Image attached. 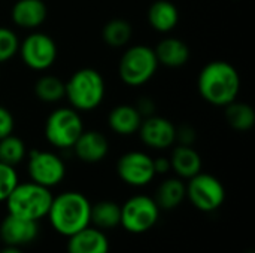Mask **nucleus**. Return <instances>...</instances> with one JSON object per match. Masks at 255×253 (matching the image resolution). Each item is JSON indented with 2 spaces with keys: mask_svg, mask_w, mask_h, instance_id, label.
<instances>
[{
  "mask_svg": "<svg viewBox=\"0 0 255 253\" xmlns=\"http://www.w3.org/2000/svg\"><path fill=\"white\" fill-rule=\"evenodd\" d=\"M117 173L120 179L130 186H145L155 176L154 160L145 152H127L118 160Z\"/></svg>",
  "mask_w": 255,
  "mask_h": 253,
  "instance_id": "11",
  "label": "nucleus"
},
{
  "mask_svg": "<svg viewBox=\"0 0 255 253\" xmlns=\"http://www.w3.org/2000/svg\"><path fill=\"white\" fill-rule=\"evenodd\" d=\"M142 116L137 109L131 104H120L114 107L108 116V124L112 131L120 136H131L139 131Z\"/></svg>",
  "mask_w": 255,
  "mask_h": 253,
  "instance_id": "18",
  "label": "nucleus"
},
{
  "mask_svg": "<svg viewBox=\"0 0 255 253\" xmlns=\"http://www.w3.org/2000/svg\"><path fill=\"white\" fill-rule=\"evenodd\" d=\"M158 67V61L152 48L146 45H134L128 48L118 64V75L128 86H140L152 79Z\"/></svg>",
  "mask_w": 255,
  "mask_h": 253,
  "instance_id": "5",
  "label": "nucleus"
},
{
  "mask_svg": "<svg viewBox=\"0 0 255 253\" xmlns=\"http://www.w3.org/2000/svg\"><path fill=\"white\" fill-rule=\"evenodd\" d=\"M169 160L170 167L179 179H190L202 170V158L193 146L178 145Z\"/></svg>",
  "mask_w": 255,
  "mask_h": 253,
  "instance_id": "19",
  "label": "nucleus"
},
{
  "mask_svg": "<svg viewBox=\"0 0 255 253\" xmlns=\"http://www.w3.org/2000/svg\"><path fill=\"white\" fill-rule=\"evenodd\" d=\"M22 63L31 70H48L57 60V45L54 39L42 31L30 33L18 48Z\"/></svg>",
  "mask_w": 255,
  "mask_h": 253,
  "instance_id": "9",
  "label": "nucleus"
},
{
  "mask_svg": "<svg viewBox=\"0 0 255 253\" xmlns=\"http://www.w3.org/2000/svg\"><path fill=\"white\" fill-rule=\"evenodd\" d=\"M48 9L43 0H18L10 10L13 24L21 28H37L46 19Z\"/></svg>",
  "mask_w": 255,
  "mask_h": 253,
  "instance_id": "16",
  "label": "nucleus"
},
{
  "mask_svg": "<svg viewBox=\"0 0 255 253\" xmlns=\"http://www.w3.org/2000/svg\"><path fill=\"white\" fill-rule=\"evenodd\" d=\"M158 64L166 67L178 69L188 63L190 60V48L188 45L176 37H164L154 48Z\"/></svg>",
  "mask_w": 255,
  "mask_h": 253,
  "instance_id": "17",
  "label": "nucleus"
},
{
  "mask_svg": "<svg viewBox=\"0 0 255 253\" xmlns=\"http://www.w3.org/2000/svg\"><path fill=\"white\" fill-rule=\"evenodd\" d=\"M84 131L82 119L76 109L60 107L49 113L45 122L46 140L60 149H72L81 133Z\"/></svg>",
  "mask_w": 255,
  "mask_h": 253,
  "instance_id": "6",
  "label": "nucleus"
},
{
  "mask_svg": "<svg viewBox=\"0 0 255 253\" xmlns=\"http://www.w3.org/2000/svg\"><path fill=\"white\" fill-rule=\"evenodd\" d=\"M64 82L52 75L40 76L34 84V94L45 103H57L64 98Z\"/></svg>",
  "mask_w": 255,
  "mask_h": 253,
  "instance_id": "25",
  "label": "nucleus"
},
{
  "mask_svg": "<svg viewBox=\"0 0 255 253\" xmlns=\"http://www.w3.org/2000/svg\"><path fill=\"white\" fill-rule=\"evenodd\" d=\"M19 40L16 34L6 27H0V64L9 61L13 58V55L18 52Z\"/></svg>",
  "mask_w": 255,
  "mask_h": 253,
  "instance_id": "27",
  "label": "nucleus"
},
{
  "mask_svg": "<svg viewBox=\"0 0 255 253\" xmlns=\"http://www.w3.org/2000/svg\"><path fill=\"white\" fill-rule=\"evenodd\" d=\"M90 215L91 203L88 198L81 192L67 191L52 198L46 216L58 234L70 237L90 225Z\"/></svg>",
  "mask_w": 255,
  "mask_h": 253,
  "instance_id": "2",
  "label": "nucleus"
},
{
  "mask_svg": "<svg viewBox=\"0 0 255 253\" xmlns=\"http://www.w3.org/2000/svg\"><path fill=\"white\" fill-rule=\"evenodd\" d=\"M39 236L37 221L19 218L7 213L0 224V239L7 246H24L33 243Z\"/></svg>",
  "mask_w": 255,
  "mask_h": 253,
  "instance_id": "13",
  "label": "nucleus"
},
{
  "mask_svg": "<svg viewBox=\"0 0 255 253\" xmlns=\"http://www.w3.org/2000/svg\"><path fill=\"white\" fill-rule=\"evenodd\" d=\"M0 253H22V252H21V249H19V248H16V246H7V248H4V249H3Z\"/></svg>",
  "mask_w": 255,
  "mask_h": 253,
  "instance_id": "33",
  "label": "nucleus"
},
{
  "mask_svg": "<svg viewBox=\"0 0 255 253\" xmlns=\"http://www.w3.org/2000/svg\"><path fill=\"white\" fill-rule=\"evenodd\" d=\"M67 253H109V240L96 227H85L69 237Z\"/></svg>",
  "mask_w": 255,
  "mask_h": 253,
  "instance_id": "15",
  "label": "nucleus"
},
{
  "mask_svg": "<svg viewBox=\"0 0 255 253\" xmlns=\"http://www.w3.org/2000/svg\"><path fill=\"white\" fill-rule=\"evenodd\" d=\"M18 185V174L15 167L0 163V203L6 201L13 188Z\"/></svg>",
  "mask_w": 255,
  "mask_h": 253,
  "instance_id": "28",
  "label": "nucleus"
},
{
  "mask_svg": "<svg viewBox=\"0 0 255 253\" xmlns=\"http://www.w3.org/2000/svg\"><path fill=\"white\" fill-rule=\"evenodd\" d=\"M187 198L200 212L211 213L218 210L226 200V189L220 179L208 173H197L185 185Z\"/></svg>",
  "mask_w": 255,
  "mask_h": 253,
  "instance_id": "7",
  "label": "nucleus"
},
{
  "mask_svg": "<svg viewBox=\"0 0 255 253\" xmlns=\"http://www.w3.org/2000/svg\"><path fill=\"white\" fill-rule=\"evenodd\" d=\"M196 139H197V131L191 125H181V127L176 128L175 142H178L179 145L193 146Z\"/></svg>",
  "mask_w": 255,
  "mask_h": 253,
  "instance_id": "29",
  "label": "nucleus"
},
{
  "mask_svg": "<svg viewBox=\"0 0 255 253\" xmlns=\"http://www.w3.org/2000/svg\"><path fill=\"white\" fill-rule=\"evenodd\" d=\"M25 143L19 137L9 134L0 139V163L15 167L25 158Z\"/></svg>",
  "mask_w": 255,
  "mask_h": 253,
  "instance_id": "26",
  "label": "nucleus"
},
{
  "mask_svg": "<svg viewBox=\"0 0 255 253\" xmlns=\"http://www.w3.org/2000/svg\"><path fill=\"white\" fill-rule=\"evenodd\" d=\"M160 218V207L148 195H134L121 206V224L131 234L149 231Z\"/></svg>",
  "mask_w": 255,
  "mask_h": 253,
  "instance_id": "8",
  "label": "nucleus"
},
{
  "mask_svg": "<svg viewBox=\"0 0 255 253\" xmlns=\"http://www.w3.org/2000/svg\"><path fill=\"white\" fill-rule=\"evenodd\" d=\"M52 198V192L46 186L34 182H18L10 195L6 198V206L10 215L39 222L48 215Z\"/></svg>",
  "mask_w": 255,
  "mask_h": 253,
  "instance_id": "4",
  "label": "nucleus"
},
{
  "mask_svg": "<svg viewBox=\"0 0 255 253\" xmlns=\"http://www.w3.org/2000/svg\"><path fill=\"white\" fill-rule=\"evenodd\" d=\"M197 86L205 101L212 106L226 107L236 100L241 89V78L230 63L217 60L202 69Z\"/></svg>",
  "mask_w": 255,
  "mask_h": 253,
  "instance_id": "1",
  "label": "nucleus"
},
{
  "mask_svg": "<svg viewBox=\"0 0 255 253\" xmlns=\"http://www.w3.org/2000/svg\"><path fill=\"white\" fill-rule=\"evenodd\" d=\"M90 224L99 230H111L121 224V206L114 201H100L91 206Z\"/></svg>",
  "mask_w": 255,
  "mask_h": 253,
  "instance_id": "22",
  "label": "nucleus"
},
{
  "mask_svg": "<svg viewBox=\"0 0 255 253\" xmlns=\"http://www.w3.org/2000/svg\"><path fill=\"white\" fill-rule=\"evenodd\" d=\"M142 142L152 149H167L175 143L176 127L163 116H148L142 119L139 127Z\"/></svg>",
  "mask_w": 255,
  "mask_h": 253,
  "instance_id": "12",
  "label": "nucleus"
},
{
  "mask_svg": "<svg viewBox=\"0 0 255 253\" xmlns=\"http://www.w3.org/2000/svg\"><path fill=\"white\" fill-rule=\"evenodd\" d=\"M72 149L81 161L94 164L105 160L109 152V143L102 133L96 130H84Z\"/></svg>",
  "mask_w": 255,
  "mask_h": 253,
  "instance_id": "14",
  "label": "nucleus"
},
{
  "mask_svg": "<svg viewBox=\"0 0 255 253\" xmlns=\"http://www.w3.org/2000/svg\"><path fill=\"white\" fill-rule=\"evenodd\" d=\"M170 160L169 158H157L154 160V170H155V174H166L169 170H170Z\"/></svg>",
  "mask_w": 255,
  "mask_h": 253,
  "instance_id": "32",
  "label": "nucleus"
},
{
  "mask_svg": "<svg viewBox=\"0 0 255 253\" xmlns=\"http://www.w3.org/2000/svg\"><path fill=\"white\" fill-rule=\"evenodd\" d=\"M226 121L238 131H248L254 127L255 112L248 103L232 101L226 106Z\"/></svg>",
  "mask_w": 255,
  "mask_h": 253,
  "instance_id": "23",
  "label": "nucleus"
},
{
  "mask_svg": "<svg viewBox=\"0 0 255 253\" xmlns=\"http://www.w3.org/2000/svg\"><path fill=\"white\" fill-rule=\"evenodd\" d=\"M64 97L76 110H94L105 98L103 76L91 67L76 70L67 82H64Z\"/></svg>",
  "mask_w": 255,
  "mask_h": 253,
  "instance_id": "3",
  "label": "nucleus"
},
{
  "mask_svg": "<svg viewBox=\"0 0 255 253\" xmlns=\"http://www.w3.org/2000/svg\"><path fill=\"white\" fill-rule=\"evenodd\" d=\"M131 34H133L131 24L121 18L108 21L102 31L103 40L106 42V45H109L112 48H121V46L127 45L131 39Z\"/></svg>",
  "mask_w": 255,
  "mask_h": 253,
  "instance_id": "24",
  "label": "nucleus"
},
{
  "mask_svg": "<svg viewBox=\"0 0 255 253\" xmlns=\"http://www.w3.org/2000/svg\"><path fill=\"white\" fill-rule=\"evenodd\" d=\"M134 107L137 109V112L140 113L142 118H148V116H152L155 113V103L151 97L139 98L137 103L134 104Z\"/></svg>",
  "mask_w": 255,
  "mask_h": 253,
  "instance_id": "31",
  "label": "nucleus"
},
{
  "mask_svg": "<svg viewBox=\"0 0 255 253\" xmlns=\"http://www.w3.org/2000/svg\"><path fill=\"white\" fill-rule=\"evenodd\" d=\"M13 127H15V121L12 113L4 106H0V139L12 134Z\"/></svg>",
  "mask_w": 255,
  "mask_h": 253,
  "instance_id": "30",
  "label": "nucleus"
},
{
  "mask_svg": "<svg viewBox=\"0 0 255 253\" xmlns=\"http://www.w3.org/2000/svg\"><path fill=\"white\" fill-rule=\"evenodd\" d=\"M148 21L155 31L169 33L179 21L178 7L169 0H157L148 9Z\"/></svg>",
  "mask_w": 255,
  "mask_h": 253,
  "instance_id": "20",
  "label": "nucleus"
},
{
  "mask_svg": "<svg viewBox=\"0 0 255 253\" xmlns=\"http://www.w3.org/2000/svg\"><path fill=\"white\" fill-rule=\"evenodd\" d=\"M185 183L179 177L166 179L155 192V203L163 210L176 209L185 198Z\"/></svg>",
  "mask_w": 255,
  "mask_h": 253,
  "instance_id": "21",
  "label": "nucleus"
},
{
  "mask_svg": "<svg viewBox=\"0 0 255 253\" xmlns=\"http://www.w3.org/2000/svg\"><path fill=\"white\" fill-rule=\"evenodd\" d=\"M28 174L31 182L52 188L64 179L66 166L58 155L49 151L33 149L28 154Z\"/></svg>",
  "mask_w": 255,
  "mask_h": 253,
  "instance_id": "10",
  "label": "nucleus"
}]
</instances>
